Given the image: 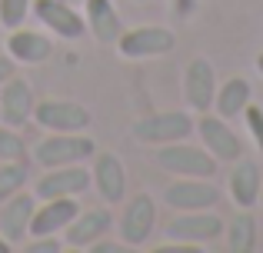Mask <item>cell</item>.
<instances>
[{"label":"cell","mask_w":263,"mask_h":253,"mask_svg":"<svg viewBox=\"0 0 263 253\" xmlns=\"http://www.w3.org/2000/svg\"><path fill=\"white\" fill-rule=\"evenodd\" d=\"M123 250H130L123 240H120V243H110L107 237H100L97 243H90V253H123Z\"/></svg>","instance_id":"cell-29"},{"label":"cell","mask_w":263,"mask_h":253,"mask_svg":"<svg viewBox=\"0 0 263 253\" xmlns=\"http://www.w3.org/2000/svg\"><path fill=\"white\" fill-rule=\"evenodd\" d=\"M24 183H27L24 160H4V163H0V203L10 200L13 193H20Z\"/></svg>","instance_id":"cell-23"},{"label":"cell","mask_w":263,"mask_h":253,"mask_svg":"<svg viewBox=\"0 0 263 253\" xmlns=\"http://www.w3.org/2000/svg\"><path fill=\"white\" fill-rule=\"evenodd\" d=\"M13 73H17V60L10 53H0V84H7Z\"/></svg>","instance_id":"cell-30"},{"label":"cell","mask_w":263,"mask_h":253,"mask_svg":"<svg viewBox=\"0 0 263 253\" xmlns=\"http://www.w3.org/2000/svg\"><path fill=\"white\" fill-rule=\"evenodd\" d=\"M24 157H27L24 137H20L13 127L0 124V163H4V160H24Z\"/></svg>","instance_id":"cell-25"},{"label":"cell","mask_w":263,"mask_h":253,"mask_svg":"<svg viewBox=\"0 0 263 253\" xmlns=\"http://www.w3.org/2000/svg\"><path fill=\"white\" fill-rule=\"evenodd\" d=\"M80 213L73 197H53V200H40V207H33L30 220V237H57L67 230V223Z\"/></svg>","instance_id":"cell-15"},{"label":"cell","mask_w":263,"mask_h":253,"mask_svg":"<svg viewBox=\"0 0 263 253\" xmlns=\"http://www.w3.org/2000/svg\"><path fill=\"white\" fill-rule=\"evenodd\" d=\"M257 70H260V77H263V53L257 57Z\"/></svg>","instance_id":"cell-32"},{"label":"cell","mask_w":263,"mask_h":253,"mask_svg":"<svg viewBox=\"0 0 263 253\" xmlns=\"http://www.w3.org/2000/svg\"><path fill=\"white\" fill-rule=\"evenodd\" d=\"M33 207H37V197L24 193V190L13 193L10 200H4V210H0V237H4L10 247H17L24 237H30Z\"/></svg>","instance_id":"cell-17"},{"label":"cell","mask_w":263,"mask_h":253,"mask_svg":"<svg viewBox=\"0 0 263 253\" xmlns=\"http://www.w3.org/2000/svg\"><path fill=\"white\" fill-rule=\"evenodd\" d=\"M253 100V90H250V80L243 77H230L227 84L217 87V97H213V110L220 113L223 120H233L247 110V104Z\"/></svg>","instance_id":"cell-21"},{"label":"cell","mask_w":263,"mask_h":253,"mask_svg":"<svg viewBox=\"0 0 263 253\" xmlns=\"http://www.w3.org/2000/svg\"><path fill=\"white\" fill-rule=\"evenodd\" d=\"M193 133V117L186 110H163V113H150L140 117L134 124V137L140 143L160 147V143H174V140H186Z\"/></svg>","instance_id":"cell-6"},{"label":"cell","mask_w":263,"mask_h":253,"mask_svg":"<svg viewBox=\"0 0 263 253\" xmlns=\"http://www.w3.org/2000/svg\"><path fill=\"white\" fill-rule=\"evenodd\" d=\"M33 90L24 77L13 73L7 84H0V120L7 127H24L33 117Z\"/></svg>","instance_id":"cell-16"},{"label":"cell","mask_w":263,"mask_h":253,"mask_svg":"<svg viewBox=\"0 0 263 253\" xmlns=\"http://www.w3.org/2000/svg\"><path fill=\"white\" fill-rule=\"evenodd\" d=\"M64 243L57 237H33V243H27V253H60Z\"/></svg>","instance_id":"cell-27"},{"label":"cell","mask_w":263,"mask_h":253,"mask_svg":"<svg viewBox=\"0 0 263 253\" xmlns=\"http://www.w3.org/2000/svg\"><path fill=\"white\" fill-rule=\"evenodd\" d=\"M90 187L107 203H120L127 197V170H123L117 153H93V170H90Z\"/></svg>","instance_id":"cell-14"},{"label":"cell","mask_w":263,"mask_h":253,"mask_svg":"<svg viewBox=\"0 0 263 253\" xmlns=\"http://www.w3.org/2000/svg\"><path fill=\"white\" fill-rule=\"evenodd\" d=\"M230 197L233 203H237L240 210H250L260 203V167L253 160H247V157H240V160H233V170H230Z\"/></svg>","instance_id":"cell-20"},{"label":"cell","mask_w":263,"mask_h":253,"mask_svg":"<svg viewBox=\"0 0 263 253\" xmlns=\"http://www.w3.org/2000/svg\"><path fill=\"white\" fill-rule=\"evenodd\" d=\"M90 190V170L84 163H67V167H47L44 177L33 183L37 200H53V197H80Z\"/></svg>","instance_id":"cell-9"},{"label":"cell","mask_w":263,"mask_h":253,"mask_svg":"<svg viewBox=\"0 0 263 253\" xmlns=\"http://www.w3.org/2000/svg\"><path fill=\"white\" fill-rule=\"evenodd\" d=\"M183 97L190 110L206 113L213 110V97H217V70L206 57H193L183 70Z\"/></svg>","instance_id":"cell-12"},{"label":"cell","mask_w":263,"mask_h":253,"mask_svg":"<svg viewBox=\"0 0 263 253\" xmlns=\"http://www.w3.org/2000/svg\"><path fill=\"white\" fill-rule=\"evenodd\" d=\"M80 7H84L87 30L93 33L97 44H117V37L123 33V24H120L114 0H84Z\"/></svg>","instance_id":"cell-18"},{"label":"cell","mask_w":263,"mask_h":253,"mask_svg":"<svg viewBox=\"0 0 263 253\" xmlns=\"http://www.w3.org/2000/svg\"><path fill=\"white\" fill-rule=\"evenodd\" d=\"M134 4H147V0H134Z\"/></svg>","instance_id":"cell-34"},{"label":"cell","mask_w":263,"mask_h":253,"mask_svg":"<svg viewBox=\"0 0 263 253\" xmlns=\"http://www.w3.org/2000/svg\"><path fill=\"white\" fill-rule=\"evenodd\" d=\"M177 44L174 30L160 24H147V27H134V30H123L117 37V53L123 60H147V57H163L170 53Z\"/></svg>","instance_id":"cell-3"},{"label":"cell","mask_w":263,"mask_h":253,"mask_svg":"<svg viewBox=\"0 0 263 253\" xmlns=\"http://www.w3.org/2000/svg\"><path fill=\"white\" fill-rule=\"evenodd\" d=\"M33 0H0V27L4 30H17L27 24V13H30Z\"/></svg>","instance_id":"cell-24"},{"label":"cell","mask_w":263,"mask_h":253,"mask_svg":"<svg viewBox=\"0 0 263 253\" xmlns=\"http://www.w3.org/2000/svg\"><path fill=\"white\" fill-rule=\"evenodd\" d=\"M154 227H157V203L150 193H134L127 200L120 213V240L127 243L130 250H140L150 243L154 237Z\"/></svg>","instance_id":"cell-7"},{"label":"cell","mask_w":263,"mask_h":253,"mask_svg":"<svg viewBox=\"0 0 263 253\" xmlns=\"http://www.w3.org/2000/svg\"><path fill=\"white\" fill-rule=\"evenodd\" d=\"M154 163L174 177H210L213 180V173H217V157H210L203 147H190L183 140L160 143L154 150Z\"/></svg>","instance_id":"cell-1"},{"label":"cell","mask_w":263,"mask_h":253,"mask_svg":"<svg viewBox=\"0 0 263 253\" xmlns=\"http://www.w3.org/2000/svg\"><path fill=\"white\" fill-rule=\"evenodd\" d=\"M7 53H10L17 64H44L53 53V40L40 30H27V27H17L7 37Z\"/></svg>","instance_id":"cell-19"},{"label":"cell","mask_w":263,"mask_h":253,"mask_svg":"<svg viewBox=\"0 0 263 253\" xmlns=\"http://www.w3.org/2000/svg\"><path fill=\"white\" fill-rule=\"evenodd\" d=\"M223 227L227 223L220 220L217 213H210V210H183V213H177L174 220L167 223L163 233H167L170 240H186V243L206 247V243H213L217 237H223Z\"/></svg>","instance_id":"cell-8"},{"label":"cell","mask_w":263,"mask_h":253,"mask_svg":"<svg viewBox=\"0 0 263 253\" xmlns=\"http://www.w3.org/2000/svg\"><path fill=\"white\" fill-rule=\"evenodd\" d=\"M93 153H97V143L84 130H80V133H50V137H44V140H37V147H33V160L44 170L93 160Z\"/></svg>","instance_id":"cell-2"},{"label":"cell","mask_w":263,"mask_h":253,"mask_svg":"<svg viewBox=\"0 0 263 253\" xmlns=\"http://www.w3.org/2000/svg\"><path fill=\"white\" fill-rule=\"evenodd\" d=\"M67 4H73V7H80V4H84V0H67Z\"/></svg>","instance_id":"cell-33"},{"label":"cell","mask_w":263,"mask_h":253,"mask_svg":"<svg viewBox=\"0 0 263 253\" xmlns=\"http://www.w3.org/2000/svg\"><path fill=\"white\" fill-rule=\"evenodd\" d=\"M30 10L47 30L57 33V37H64V40H77V37L87 33L84 13H80L73 4H67V0H33Z\"/></svg>","instance_id":"cell-11"},{"label":"cell","mask_w":263,"mask_h":253,"mask_svg":"<svg viewBox=\"0 0 263 253\" xmlns=\"http://www.w3.org/2000/svg\"><path fill=\"white\" fill-rule=\"evenodd\" d=\"M110 227H114V213H110V210H103V207L84 210L80 207V213L73 217V220L67 223V230H64V247L90 250V243H97L100 237H107Z\"/></svg>","instance_id":"cell-13"},{"label":"cell","mask_w":263,"mask_h":253,"mask_svg":"<svg viewBox=\"0 0 263 253\" xmlns=\"http://www.w3.org/2000/svg\"><path fill=\"white\" fill-rule=\"evenodd\" d=\"M163 200L174 210H213L220 190L210 183V177H177L174 183H167Z\"/></svg>","instance_id":"cell-10"},{"label":"cell","mask_w":263,"mask_h":253,"mask_svg":"<svg viewBox=\"0 0 263 253\" xmlns=\"http://www.w3.org/2000/svg\"><path fill=\"white\" fill-rule=\"evenodd\" d=\"M157 253H200L203 247L200 243H186V240H170V243H163V247H154Z\"/></svg>","instance_id":"cell-28"},{"label":"cell","mask_w":263,"mask_h":253,"mask_svg":"<svg viewBox=\"0 0 263 253\" xmlns=\"http://www.w3.org/2000/svg\"><path fill=\"white\" fill-rule=\"evenodd\" d=\"M193 133L200 137V143H203V150L210 157H217L220 160H240L243 157V143H240V137L233 133L230 120H223L220 113H200L197 120H193Z\"/></svg>","instance_id":"cell-4"},{"label":"cell","mask_w":263,"mask_h":253,"mask_svg":"<svg viewBox=\"0 0 263 253\" xmlns=\"http://www.w3.org/2000/svg\"><path fill=\"white\" fill-rule=\"evenodd\" d=\"M223 237H227V247L233 253H250L257 250V220L250 213H237L230 223L223 227Z\"/></svg>","instance_id":"cell-22"},{"label":"cell","mask_w":263,"mask_h":253,"mask_svg":"<svg viewBox=\"0 0 263 253\" xmlns=\"http://www.w3.org/2000/svg\"><path fill=\"white\" fill-rule=\"evenodd\" d=\"M33 124L40 130H50V133H80L90 127V110L84 104H73V100H40L33 104Z\"/></svg>","instance_id":"cell-5"},{"label":"cell","mask_w":263,"mask_h":253,"mask_svg":"<svg viewBox=\"0 0 263 253\" xmlns=\"http://www.w3.org/2000/svg\"><path fill=\"white\" fill-rule=\"evenodd\" d=\"M260 203H263V190H260Z\"/></svg>","instance_id":"cell-35"},{"label":"cell","mask_w":263,"mask_h":253,"mask_svg":"<svg viewBox=\"0 0 263 253\" xmlns=\"http://www.w3.org/2000/svg\"><path fill=\"white\" fill-rule=\"evenodd\" d=\"M243 120H247V130H250V137H253V143H257V150L263 153V107L260 104H247V110H243Z\"/></svg>","instance_id":"cell-26"},{"label":"cell","mask_w":263,"mask_h":253,"mask_svg":"<svg viewBox=\"0 0 263 253\" xmlns=\"http://www.w3.org/2000/svg\"><path fill=\"white\" fill-rule=\"evenodd\" d=\"M10 250H13V247H10V243L4 240V237H0V253H10Z\"/></svg>","instance_id":"cell-31"}]
</instances>
